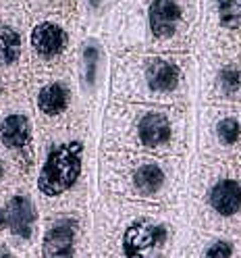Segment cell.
Here are the masks:
<instances>
[{
    "mask_svg": "<svg viewBox=\"0 0 241 258\" xmlns=\"http://www.w3.org/2000/svg\"><path fill=\"white\" fill-rule=\"evenodd\" d=\"M15 86H11L9 82H7V79L3 77V75H0V106H3L5 102H7V98H9V96H11V90H13Z\"/></svg>",
    "mask_w": 241,
    "mask_h": 258,
    "instance_id": "22",
    "label": "cell"
},
{
    "mask_svg": "<svg viewBox=\"0 0 241 258\" xmlns=\"http://www.w3.org/2000/svg\"><path fill=\"white\" fill-rule=\"evenodd\" d=\"M185 258H241V235L191 229Z\"/></svg>",
    "mask_w": 241,
    "mask_h": 258,
    "instance_id": "18",
    "label": "cell"
},
{
    "mask_svg": "<svg viewBox=\"0 0 241 258\" xmlns=\"http://www.w3.org/2000/svg\"><path fill=\"white\" fill-rule=\"evenodd\" d=\"M200 64L194 52H129L110 60L108 102L198 110Z\"/></svg>",
    "mask_w": 241,
    "mask_h": 258,
    "instance_id": "4",
    "label": "cell"
},
{
    "mask_svg": "<svg viewBox=\"0 0 241 258\" xmlns=\"http://www.w3.org/2000/svg\"><path fill=\"white\" fill-rule=\"evenodd\" d=\"M27 92L38 129H56L79 117L73 71L58 75H29Z\"/></svg>",
    "mask_w": 241,
    "mask_h": 258,
    "instance_id": "14",
    "label": "cell"
},
{
    "mask_svg": "<svg viewBox=\"0 0 241 258\" xmlns=\"http://www.w3.org/2000/svg\"><path fill=\"white\" fill-rule=\"evenodd\" d=\"M82 27L75 15L46 13L29 17L27 77L71 73Z\"/></svg>",
    "mask_w": 241,
    "mask_h": 258,
    "instance_id": "8",
    "label": "cell"
},
{
    "mask_svg": "<svg viewBox=\"0 0 241 258\" xmlns=\"http://www.w3.org/2000/svg\"><path fill=\"white\" fill-rule=\"evenodd\" d=\"M119 0H75V13L82 29H100L104 27L108 15L117 7Z\"/></svg>",
    "mask_w": 241,
    "mask_h": 258,
    "instance_id": "19",
    "label": "cell"
},
{
    "mask_svg": "<svg viewBox=\"0 0 241 258\" xmlns=\"http://www.w3.org/2000/svg\"><path fill=\"white\" fill-rule=\"evenodd\" d=\"M194 152L212 160H241V106L198 104Z\"/></svg>",
    "mask_w": 241,
    "mask_h": 258,
    "instance_id": "13",
    "label": "cell"
},
{
    "mask_svg": "<svg viewBox=\"0 0 241 258\" xmlns=\"http://www.w3.org/2000/svg\"><path fill=\"white\" fill-rule=\"evenodd\" d=\"M191 52L200 64L198 104L241 106V50L196 44Z\"/></svg>",
    "mask_w": 241,
    "mask_h": 258,
    "instance_id": "11",
    "label": "cell"
},
{
    "mask_svg": "<svg viewBox=\"0 0 241 258\" xmlns=\"http://www.w3.org/2000/svg\"><path fill=\"white\" fill-rule=\"evenodd\" d=\"M189 158L102 150L98 158V194L131 202L183 204Z\"/></svg>",
    "mask_w": 241,
    "mask_h": 258,
    "instance_id": "6",
    "label": "cell"
},
{
    "mask_svg": "<svg viewBox=\"0 0 241 258\" xmlns=\"http://www.w3.org/2000/svg\"><path fill=\"white\" fill-rule=\"evenodd\" d=\"M100 132L102 127L82 115L69 125L38 129L31 189L42 215L90 211L98 196Z\"/></svg>",
    "mask_w": 241,
    "mask_h": 258,
    "instance_id": "1",
    "label": "cell"
},
{
    "mask_svg": "<svg viewBox=\"0 0 241 258\" xmlns=\"http://www.w3.org/2000/svg\"><path fill=\"white\" fill-rule=\"evenodd\" d=\"M185 211L191 229L241 235V160L189 156Z\"/></svg>",
    "mask_w": 241,
    "mask_h": 258,
    "instance_id": "7",
    "label": "cell"
},
{
    "mask_svg": "<svg viewBox=\"0 0 241 258\" xmlns=\"http://www.w3.org/2000/svg\"><path fill=\"white\" fill-rule=\"evenodd\" d=\"M36 258H96L90 211L42 215Z\"/></svg>",
    "mask_w": 241,
    "mask_h": 258,
    "instance_id": "12",
    "label": "cell"
},
{
    "mask_svg": "<svg viewBox=\"0 0 241 258\" xmlns=\"http://www.w3.org/2000/svg\"><path fill=\"white\" fill-rule=\"evenodd\" d=\"M0 258H25L7 237H0Z\"/></svg>",
    "mask_w": 241,
    "mask_h": 258,
    "instance_id": "21",
    "label": "cell"
},
{
    "mask_svg": "<svg viewBox=\"0 0 241 258\" xmlns=\"http://www.w3.org/2000/svg\"><path fill=\"white\" fill-rule=\"evenodd\" d=\"M112 54L100 29H82L75 52L73 77L79 100V115L102 127V115L108 104Z\"/></svg>",
    "mask_w": 241,
    "mask_h": 258,
    "instance_id": "9",
    "label": "cell"
},
{
    "mask_svg": "<svg viewBox=\"0 0 241 258\" xmlns=\"http://www.w3.org/2000/svg\"><path fill=\"white\" fill-rule=\"evenodd\" d=\"M196 146V112L135 102H108L102 115L100 148L152 156H185Z\"/></svg>",
    "mask_w": 241,
    "mask_h": 258,
    "instance_id": "5",
    "label": "cell"
},
{
    "mask_svg": "<svg viewBox=\"0 0 241 258\" xmlns=\"http://www.w3.org/2000/svg\"><path fill=\"white\" fill-rule=\"evenodd\" d=\"M200 0H119L102 27L110 54L191 52Z\"/></svg>",
    "mask_w": 241,
    "mask_h": 258,
    "instance_id": "3",
    "label": "cell"
},
{
    "mask_svg": "<svg viewBox=\"0 0 241 258\" xmlns=\"http://www.w3.org/2000/svg\"><path fill=\"white\" fill-rule=\"evenodd\" d=\"M27 27L23 0H0V75L11 86L27 84Z\"/></svg>",
    "mask_w": 241,
    "mask_h": 258,
    "instance_id": "15",
    "label": "cell"
},
{
    "mask_svg": "<svg viewBox=\"0 0 241 258\" xmlns=\"http://www.w3.org/2000/svg\"><path fill=\"white\" fill-rule=\"evenodd\" d=\"M0 150L13 163L19 179L31 183L38 154V121L27 84L15 86L7 102L0 106Z\"/></svg>",
    "mask_w": 241,
    "mask_h": 258,
    "instance_id": "10",
    "label": "cell"
},
{
    "mask_svg": "<svg viewBox=\"0 0 241 258\" xmlns=\"http://www.w3.org/2000/svg\"><path fill=\"white\" fill-rule=\"evenodd\" d=\"M7 208V239L25 258H36L42 229V211L31 183L17 181L3 191Z\"/></svg>",
    "mask_w": 241,
    "mask_h": 258,
    "instance_id": "16",
    "label": "cell"
},
{
    "mask_svg": "<svg viewBox=\"0 0 241 258\" xmlns=\"http://www.w3.org/2000/svg\"><path fill=\"white\" fill-rule=\"evenodd\" d=\"M0 237H7V208L3 194H0Z\"/></svg>",
    "mask_w": 241,
    "mask_h": 258,
    "instance_id": "23",
    "label": "cell"
},
{
    "mask_svg": "<svg viewBox=\"0 0 241 258\" xmlns=\"http://www.w3.org/2000/svg\"><path fill=\"white\" fill-rule=\"evenodd\" d=\"M96 258H185V204L163 206L98 194L90 206Z\"/></svg>",
    "mask_w": 241,
    "mask_h": 258,
    "instance_id": "2",
    "label": "cell"
},
{
    "mask_svg": "<svg viewBox=\"0 0 241 258\" xmlns=\"http://www.w3.org/2000/svg\"><path fill=\"white\" fill-rule=\"evenodd\" d=\"M17 181H21L17 171H15L11 160L5 156V152L0 150V194H3L7 187H11L13 183H17Z\"/></svg>",
    "mask_w": 241,
    "mask_h": 258,
    "instance_id": "20",
    "label": "cell"
},
{
    "mask_svg": "<svg viewBox=\"0 0 241 258\" xmlns=\"http://www.w3.org/2000/svg\"><path fill=\"white\" fill-rule=\"evenodd\" d=\"M196 44L241 50V0H200Z\"/></svg>",
    "mask_w": 241,
    "mask_h": 258,
    "instance_id": "17",
    "label": "cell"
}]
</instances>
